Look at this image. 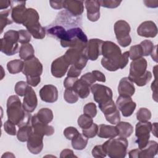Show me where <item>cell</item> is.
Returning a JSON list of instances; mask_svg holds the SVG:
<instances>
[{"instance_id": "cell-50", "label": "cell", "mask_w": 158, "mask_h": 158, "mask_svg": "<svg viewBox=\"0 0 158 158\" xmlns=\"http://www.w3.org/2000/svg\"><path fill=\"white\" fill-rule=\"evenodd\" d=\"M91 153L92 156L96 158H104L107 156L102 145L95 146L92 149Z\"/></svg>"}, {"instance_id": "cell-37", "label": "cell", "mask_w": 158, "mask_h": 158, "mask_svg": "<svg viewBox=\"0 0 158 158\" xmlns=\"http://www.w3.org/2000/svg\"><path fill=\"white\" fill-rule=\"evenodd\" d=\"M152 78V73L151 72L146 70L144 75L142 76L132 79L131 81L133 83H135L138 86H143L146 85Z\"/></svg>"}, {"instance_id": "cell-61", "label": "cell", "mask_w": 158, "mask_h": 158, "mask_svg": "<svg viewBox=\"0 0 158 158\" xmlns=\"http://www.w3.org/2000/svg\"><path fill=\"white\" fill-rule=\"evenodd\" d=\"M4 157H15V156L12 152H4V154L1 156L2 158H3Z\"/></svg>"}, {"instance_id": "cell-60", "label": "cell", "mask_w": 158, "mask_h": 158, "mask_svg": "<svg viewBox=\"0 0 158 158\" xmlns=\"http://www.w3.org/2000/svg\"><path fill=\"white\" fill-rule=\"evenodd\" d=\"M157 123L155 122L153 123V124H152V127H151V132L152 133V134L157 137Z\"/></svg>"}, {"instance_id": "cell-52", "label": "cell", "mask_w": 158, "mask_h": 158, "mask_svg": "<svg viewBox=\"0 0 158 158\" xmlns=\"http://www.w3.org/2000/svg\"><path fill=\"white\" fill-rule=\"evenodd\" d=\"M81 72V70L77 69L73 65H71V67H70L67 72V77L78 78L80 75Z\"/></svg>"}, {"instance_id": "cell-25", "label": "cell", "mask_w": 158, "mask_h": 158, "mask_svg": "<svg viewBox=\"0 0 158 158\" xmlns=\"http://www.w3.org/2000/svg\"><path fill=\"white\" fill-rule=\"evenodd\" d=\"M118 92L120 96L131 97L135 92V88L133 83L128 77L122 78L118 83Z\"/></svg>"}, {"instance_id": "cell-38", "label": "cell", "mask_w": 158, "mask_h": 158, "mask_svg": "<svg viewBox=\"0 0 158 158\" xmlns=\"http://www.w3.org/2000/svg\"><path fill=\"white\" fill-rule=\"evenodd\" d=\"M77 123L81 129H86L91 126L93 123V118L83 114L80 115L77 120Z\"/></svg>"}, {"instance_id": "cell-45", "label": "cell", "mask_w": 158, "mask_h": 158, "mask_svg": "<svg viewBox=\"0 0 158 158\" xmlns=\"http://www.w3.org/2000/svg\"><path fill=\"white\" fill-rule=\"evenodd\" d=\"M28 85H29L24 81H19L17 82L14 87L15 93L18 96H24Z\"/></svg>"}, {"instance_id": "cell-22", "label": "cell", "mask_w": 158, "mask_h": 158, "mask_svg": "<svg viewBox=\"0 0 158 158\" xmlns=\"http://www.w3.org/2000/svg\"><path fill=\"white\" fill-rule=\"evenodd\" d=\"M40 96L42 101L48 103H53L58 99V90L53 85H46L40 90Z\"/></svg>"}, {"instance_id": "cell-9", "label": "cell", "mask_w": 158, "mask_h": 158, "mask_svg": "<svg viewBox=\"0 0 158 158\" xmlns=\"http://www.w3.org/2000/svg\"><path fill=\"white\" fill-rule=\"evenodd\" d=\"M43 69L42 64L37 57L34 56L31 59L24 61L22 73L26 76L27 79L40 78Z\"/></svg>"}, {"instance_id": "cell-2", "label": "cell", "mask_w": 158, "mask_h": 158, "mask_svg": "<svg viewBox=\"0 0 158 158\" xmlns=\"http://www.w3.org/2000/svg\"><path fill=\"white\" fill-rule=\"evenodd\" d=\"M6 112L8 120L17 125L19 128L31 125L32 116L30 113L24 110L22 103L17 96L12 95L8 98Z\"/></svg>"}, {"instance_id": "cell-42", "label": "cell", "mask_w": 158, "mask_h": 158, "mask_svg": "<svg viewBox=\"0 0 158 158\" xmlns=\"http://www.w3.org/2000/svg\"><path fill=\"white\" fill-rule=\"evenodd\" d=\"M129 52V58L132 60H136L143 56V51L140 44H136L131 46Z\"/></svg>"}, {"instance_id": "cell-27", "label": "cell", "mask_w": 158, "mask_h": 158, "mask_svg": "<svg viewBox=\"0 0 158 158\" xmlns=\"http://www.w3.org/2000/svg\"><path fill=\"white\" fill-rule=\"evenodd\" d=\"M118 130L116 127L106 124H101L98 126L97 135L102 138H113L118 136Z\"/></svg>"}, {"instance_id": "cell-23", "label": "cell", "mask_w": 158, "mask_h": 158, "mask_svg": "<svg viewBox=\"0 0 158 158\" xmlns=\"http://www.w3.org/2000/svg\"><path fill=\"white\" fill-rule=\"evenodd\" d=\"M87 12V18L91 22H96L100 18V3L96 0H87L85 1Z\"/></svg>"}, {"instance_id": "cell-39", "label": "cell", "mask_w": 158, "mask_h": 158, "mask_svg": "<svg viewBox=\"0 0 158 158\" xmlns=\"http://www.w3.org/2000/svg\"><path fill=\"white\" fill-rule=\"evenodd\" d=\"M78 95L72 89H65L64 93V100L69 104H74L78 100Z\"/></svg>"}, {"instance_id": "cell-19", "label": "cell", "mask_w": 158, "mask_h": 158, "mask_svg": "<svg viewBox=\"0 0 158 158\" xmlns=\"http://www.w3.org/2000/svg\"><path fill=\"white\" fill-rule=\"evenodd\" d=\"M38 104L36 94L33 89L28 85L23 96L22 106L24 110L29 113L33 112Z\"/></svg>"}, {"instance_id": "cell-56", "label": "cell", "mask_w": 158, "mask_h": 158, "mask_svg": "<svg viewBox=\"0 0 158 158\" xmlns=\"http://www.w3.org/2000/svg\"><path fill=\"white\" fill-rule=\"evenodd\" d=\"M94 75L96 81L100 82H105L106 81V77L105 75L99 70H93L91 72Z\"/></svg>"}, {"instance_id": "cell-40", "label": "cell", "mask_w": 158, "mask_h": 158, "mask_svg": "<svg viewBox=\"0 0 158 158\" xmlns=\"http://www.w3.org/2000/svg\"><path fill=\"white\" fill-rule=\"evenodd\" d=\"M139 44L142 49L143 56H148L149 55H151L155 48L153 43L148 40H143Z\"/></svg>"}, {"instance_id": "cell-48", "label": "cell", "mask_w": 158, "mask_h": 158, "mask_svg": "<svg viewBox=\"0 0 158 158\" xmlns=\"http://www.w3.org/2000/svg\"><path fill=\"white\" fill-rule=\"evenodd\" d=\"M100 3V6L109 9L116 8L120 6L122 2V1H117V0H101L99 1Z\"/></svg>"}, {"instance_id": "cell-57", "label": "cell", "mask_w": 158, "mask_h": 158, "mask_svg": "<svg viewBox=\"0 0 158 158\" xmlns=\"http://www.w3.org/2000/svg\"><path fill=\"white\" fill-rule=\"evenodd\" d=\"M151 89L152 91V98L157 102V80L155 73V80L151 83Z\"/></svg>"}, {"instance_id": "cell-46", "label": "cell", "mask_w": 158, "mask_h": 158, "mask_svg": "<svg viewBox=\"0 0 158 158\" xmlns=\"http://www.w3.org/2000/svg\"><path fill=\"white\" fill-rule=\"evenodd\" d=\"M19 31V43L23 44H27L31 40V35L27 30H20Z\"/></svg>"}, {"instance_id": "cell-33", "label": "cell", "mask_w": 158, "mask_h": 158, "mask_svg": "<svg viewBox=\"0 0 158 158\" xmlns=\"http://www.w3.org/2000/svg\"><path fill=\"white\" fill-rule=\"evenodd\" d=\"M33 132V128L31 125H27L19 127L17 132V138L19 141L21 142L27 141L29 136Z\"/></svg>"}, {"instance_id": "cell-49", "label": "cell", "mask_w": 158, "mask_h": 158, "mask_svg": "<svg viewBox=\"0 0 158 158\" xmlns=\"http://www.w3.org/2000/svg\"><path fill=\"white\" fill-rule=\"evenodd\" d=\"M4 130L9 135L14 136V135H17L15 125L9 120H7V121H6L4 122Z\"/></svg>"}, {"instance_id": "cell-10", "label": "cell", "mask_w": 158, "mask_h": 158, "mask_svg": "<svg viewBox=\"0 0 158 158\" xmlns=\"http://www.w3.org/2000/svg\"><path fill=\"white\" fill-rule=\"evenodd\" d=\"M99 108L102 112L106 120L112 125H117L120 122L119 110L112 99L99 105Z\"/></svg>"}, {"instance_id": "cell-34", "label": "cell", "mask_w": 158, "mask_h": 158, "mask_svg": "<svg viewBox=\"0 0 158 158\" xmlns=\"http://www.w3.org/2000/svg\"><path fill=\"white\" fill-rule=\"evenodd\" d=\"M47 33L51 36L56 37L60 39V40H62L66 35L67 31L60 25H55L48 28L47 30Z\"/></svg>"}, {"instance_id": "cell-16", "label": "cell", "mask_w": 158, "mask_h": 158, "mask_svg": "<svg viewBox=\"0 0 158 158\" xmlns=\"http://www.w3.org/2000/svg\"><path fill=\"white\" fill-rule=\"evenodd\" d=\"M147 66V60L144 57L132 60L130 67L129 79L131 80L132 79L138 78L144 75L146 71Z\"/></svg>"}, {"instance_id": "cell-28", "label": "cell", "mask_w": 158, "mask_h": 158, "mask_svg": "<svg viewBox=\"0 0 158 158\" xmlns=\"http://www.w3.org/2000/svg\"><path fill=\"white\" fill-rule=\"evenodd\" d=\"M91 86L82 79H78L74 83L72 89H73L78 96L82 99L87 98L90 93Z\"/></svg>"}, {"instance_id": "cell-30", "label": "cell", "mask_w": 158, "mask_h": 158, "mask_svg": "<svg viewBox=\"0 0 158 158\" xmlns=\"http://www.w3.org/2000/svg\"><path fill=\"white\" fill-rule=\"evenodd\" d=\"M19 52L20 58L25 61L34 57L35 50L30 43L23 44L20 46Z\"/></svg>"}, {"instance_id": "cell-58", "label": "cell", "mask_w": 158, "mask_h": 158, "mask_svg": "<svg viewBox=\"0 0 158 158\" xmlns=\"http://www.w3.org/2000/svg\"><path fill=\"white\" fill-rule=\"evenodd\" d=\"M144 3L146 7L150 8H155L158 6L157 1H144Z\"/></svg>"}, {"instance_id": "cell-54", "label": "cell", "mask_w": 158, "mask_h": 158, "mask_svg": "<svg viewBox=\"0 0 158 158\" xmlns=\"http://www.w3.org/2000/svg\"><path fill=\"white\" fill-rule=\"evenodd\" d=\"M60 158H65V157H77L73 153V151L70 149H63L60 154Z\"/></svg>"}, {"instance_id": "cell-26", "label": "cell", "mask_w": 158, "mask_h": 158, "mask_svg": "<svg viewBox=\"0 0 158 158\" xmlns=\"http://www.w3.org/2000/svg\"><path fill=\"white\" fill-rule=\"evenodd\" d=\"M83 1L65 0L64 1V8L67 10L72 15L77 16L83 14L84 10Z\"/></svg>"}, {"instance_id": "cell-36", "label": "cell", "mask_w": 158, "mask_h": 158, "mask_svg": "<svg viewBox=\"0 0 158 158\" xmlns=\"http://www.w3.org/2000/svg\"><path fill=\"white\" fill-rule=\"evenodd\" d=\"M11 13V9H7L2 10L0 12V26H1V33H2L4 28L7 25L12 23L13 20L9 18V16Z\"/></svg>"}, {"instance_id": "cell-31", "label": "cell", "mask_w": 158, "mask_h": 158, "mask_svg": "<svg viewBox=\"0 0 158 158\" xmlns=\"http://www.w3.org/2000/svg\"><path fill=\"white\" fill-rule=\"evenodd\" d=\"M24 66V62L20 59L10 60L7 64V69L10 74H16L22 72Z\"/></svg>"}, {"instance_id": "cell-17", "label": "cell", "mask_w": 158, "mask_h": 158, "mask_svg": "<svg viewBox=\"0 0 158 158\" xmlns=\"http://www.w3.org/2000/svg\"><path fill=\"white\" fill-rule=\"evenodd\" d=\"M69 65L64 56L57 58L51 64V72L52 75L56 78L63 77L67 72Z\"/></svg>"}, {"instance_id": "cell-24", "label": "cell", "mask_w": 158, "mask_h": 158, "mask_svg": "<svg viewBox=\"0 0 158 158\" xmlns=\"http://www.w3.org/2000/svg\"><path fill=\"white\" fill-rule=\"evenodd\" d=\"M40 16L38 12L33 8H27L22 25L29 30L40 24Z\"/></svg>"}, {"instance_id": "cell-47", "label": "cell", "mask_w": 158, "mask_h": 158, "mask_svg": "<svg viewBox=\"0 0 158 158\" xmlns=\"http://www.w3.org/2000/svg\"><path fill=\"white\" fill-rule=\"evenodd\" d=\"M79 133L78 130L73 127H68L64 130V136L69 140H72Z\"/></svg>"}, {"instance_id": "cell-3", "label": "cell", "mask_w": 158, "mask_h": 158, "mask_svg": "<svg viewBox=\"0 0 158 158\" xmlns=\"http://www.w3.org/2000/svg\"><path fill=\"white\" fill-rule=\"evenodd\" d=\"M88 41V38L83 31L79 27H75L67 31L64 39L60 40V45L63 48H74L83 51Z\"/></svg>"}, {"instance_id": "cell-6", "label": "cell", "mask_w": 158, "mask_h": 158, "mask_svg": "<svg viewBox=\"0 0 158 158\" xmlns=\"http://www.w3.org/2000/svg\"><path fill=\"white\" fill-rule=\"evenodd\" d=\"M114 30L117 42L122 47L125 48L130 44L131 42L130 36L131 28L127 22L123 20L117 21L114 24Z\"/></svg>"}, {"instance_id": "cell-14", "label": "cell", "mask_w": 158, "mask_h": 158, "mask_svg": "<svg viewBox=\"0 0 158 158\" xmlns=\"http://www.w3.org/2000/svg\"><path fill=\"white\" fill-rule=\"evenodd\" d=\"M117 109L122 112L123 117H127L131 116L135 111L136 104L131 97L119 96L116 101Z\"/></svg>"}, {"instance_id": "cell-7", "label": "cell", "mask_w": 158, "mask_h": 158, "mask_svg": "<svg viewBox=\"0 0 158 158\" xmlns=\"http://www.w3.org/2000/svg\"><path fill=\"white\" fill-rule=\"evenodd\" d=\"M152 123L150 122H139L135 127L136 142L138 146V149L145 148L150 138Z\"/></svg>"}, {"instance_id": "cell-35", "label": "cell", "mask_w": 158, "mask_h": 158, "mask_svg": "<svg viewBox=\"0 0 158 158\" xmlns=\"http://www.w3.org/2000/svg\"><path fill=\"white\" fill-rule=\"evenodd\" d=\"M88 144V138L83 134L79 133L72 140V146L76 150L84 149Z\"/></svg>"}, {"instance_id": "cell-18", "label": "cell", "mask_w": 158, "mask_h": 158, "mask_svg": "<svg viewBox=\"0 0 158 158\" xmlns=\"http://www.w3.org/2000/svg\"><path fill=\"white\" fill-rule=\"evenodd\" d=\"M31 125L33 128V132L41 135L42 136H51L54 133V128L52 126L41 122L36 114L32 116L31 120Z\"/></svg>"}, {"instance_id": "cell-13", "label": "cell", "mask_w": 158, "mask_h": 158, "mask_svg": "<svg viewBox=\"0 0 158 158\" xmlns=\"http://www.w3.org/2000/svg\"><path fill=\"white\" fill-rule=\"evenodd\" d=\"M104 41L100 39L93 38L89 40L83 51L88 60H96L101 55L102 46Z\"/></svg>"}, {"instance_id": "cell-53", "label": "cell", "mask_w": 158, "mask_h": 158, "mask_svg": "<svg viewBox=\"0 0 158 158\" xmlns=\"http://www.w3.org/2000/svg\"><path fill=\"white\" fill-rule=\"evenodd\" d=\"M78 79V78L67 77L64 81V86L65 89H72L75 82Z\"/></svg>"}, {"instance_id": "cell-15", "label": "cell", "mask_w": 158, "mask_h": 158, "mask_svg": "<svg viewBox=\"0 0 158 158\" xmlns=\"http://www.w3.org/2000/svg\"><path fill=\"white\" fill-rule=\"evenodd\" d=\"M25 1H10L11 18L16 23L22 24L27 11Z\"/></svg>"}, {"instance_id": "cell-4", "label": "cell", "mask_w": 158, "mask_h": 158, "mask_svg": "<svg viewBox=\"0 0 158 158\" xmlns=\"http://www.w3.org/2000/svg\"><path fill=\"white\" fill-rule=\"evenodd\" d=\"M102 146L107 156L109 157L124 158L127 155L128 142L125 138H113L109 139Z\"/></svg>"}, {"instance_id": "cell-59", "label": "cell", "mask_w": 158, "mask_h": 158, "mask_svg": "<svg viewBox=\"0 0 158 158\" xmlns=\"http://www.w3.org/2000/svg\"><path fill=\"white\" fill-rule=\"evenodd\" d=\"M10 6V1H4L1 0L0 1V9H6L8 7Z\"/></svg>"}, {"instance_id": "cell-12", "label": "cell", "mask_w": 158, "mask_h": 158, "mask_svg": "<svg viewBox=\"0 0 158 158\" xmlns=\"http://www.w3.org/2000/svg\"><path fill=\"white\" fill-rule=\"evenodd\" d=\"M157 153V143L149 141L147 146L143 149H135L128 152L130 158H152Z\"/></svg>"}, {"instance_id": "cell-41", "label": "cell", "mask_w": 158, "mask_h": 158, "mask_svg": "<svg viewBox=\"0 0 158 158\" xmlns=\"http://www.w3.org/2000/svg\"><path fill=\"white\" fill-rule=\"evenodd\" d=\"M151 118V112L146 107H141L136 112V118L139 122H147Z\"/></svg>"}, {"instance_id": "cell-32", "label": "cell", "mask_w": 158, "mask_h": 158, "mask_svg": "<svg viewBox=\"0 0 158 158\" xmlns=\"http://www.w3.org/2000/svg\"><path fill=\"white\" fill-rule=\"evenodd\" d=\"M36 115L41 122L47 124L51 122L54 117L52 111L48 108H41L38 110Z\"/></svg>"}, {"instance_id": "cell-51", "label": "cell", "mask_w": 158, "mask_h": 158, "mask_svg": "<svg viewBox=\"0 0 158 158\" xmlns=\"http://www.w3.org/2000/svg\"><path fill=\"white\" fill-rule=\"evenodd\" d=\"M86 83H88L90 86H91L96 81V78L92 72H88L82 75L80 78Z\"/></svg>"}, {"instance_id": "cell-44", "label": "cell", "mask_w": 158, "mask_h": 158, "mask_svg": "<svg viewBox=\"0 0 158 158\" xmlns=\"http://www.w3.org/2000/svg\"><path fill=\"white\" fill-rule=\"evenodd\" d=\"M83 114L94 118L97 114L96 105L94 102L87 103L83 107Z\"/></svg>"}, {"instance_id": "cell-1", "label": "cell", "mask_w": 158, "mask_h": 158, "mask_svg": "<svg viewBox=\"0 0 158 158\" xmlns=\"http://www.w3.org/2000/svg\"><path fill=\"white\" fill-rule=\"evenodd\" d=\"M101 63L107 70L114 72L125 68L129 60V52L122 53L121 49L115 43L110 41H104L102 46Z\"/></svg>"}, {"instance_id": "cell-11", "label": "cell", "mask_w": 158, "mask_h": 158, "mask_svg": "<svg viewBox=\"0 0 158 158\" xmlns=\"http://www.w3.org/2000/svg\"><path fill=\"white\" fill-rule=\"evenodd\" d=\"M90 89L93 94L94 101L99 105L112 99V91L108 86L101 84H93Z\"/></svg>"}, {"instance_id": "cell-43", "label": "cell", "mask_w": 158, "mask_h": 158, "mask_svg": "<svg viewBox=\"0 0 158 158\" xmlns=\"http://www.w3.org/2000/svg\"><path fill=\"white\" fill-rule=\"evenodd\" d=\"M98 131V125L93 123L91 127L86 129H82V134L87 138H92L96 136Z\"/></svg>"}, {"instance_id": "cell-21", "label": "cell", "mask_w": 158, "mask_h": 158, "mask_svg": "<svg viewBox=\"0 0 158 158\" xmlns=\"http://www.w3.org/2000/svg\"><path fill=\"white\" fill-rule=\"evenodd\" d=\"M137 33L142 37L154 38L157 35V25L153 21H144L137 28Z\"/></svg>"}, {"instance_id": "cell-55", "label": "cell", "mask_w": 158, "mask_h": 158, "mask_svg": "<svg viewBox=\"0 0 158 158\" xmlns=\"http://www.w3.org/2000/svg\"><path fill=\"white\" fill-rule=\"evenodd\" d=\"M49 4L51 7L54 9H61L64 8V1H50Z\"/></svg>"}, {"instance_id": "cell-29", "label": "cell", "mask_w": 158, "mask_h": 158, "mask_svg": "<svg viewBox=\"0 0 158 158\" xmlns=\"http://www.w3.org/2000/svg\"><path fill=\"white\" fill-rule=\"evenodd\" d=\"M116 128L118 130V136L122 138L130 137L133 132V126L128 122H120L116 125Z\"/></svg>"}, {"instance_id": "cell-5", "label": "cell", "mask_w": 158, "mask_h": 158, "mask_svg": "<svg viewBox=\"0 0 158 158\" xmlns=\"http://www.w3.org/2000/svg\"><path fill=\"white\" fill-rule=\"evenodd\" d=\"M19 31L10 30L1 39V51L7 56H13L19 52Z\"/></svg>"}, {"instance_id": "cell-20", "label": "cell", "mask_w": 158, "mask_h": 158, "mask_svg": "<svg viewBox=\"0 0 158 158\" xmlns=\"http://www.w3.org/2000/svg\"><path fill=\"white\" fill-rule=\"evenodd\" d=\"M43 136L35 132L31 133L27 140L28 150L33 154H38L43 148Z\"/></svg>"}, {"instance_id": "cell-8", "label": "cell", "mask_w": 158, "mask_h": 158, "mask_svg": "<svg viewBox=\"0 0 158 158\" xmlns=\"http://www.w3.org/2000/svg\"><path fill=\"white\" fill-rule=\"evenodd\" d=\"M63 56L70 65H73L80 70H82L86 65L88 59L80 50L70 48Z\"/></svg>"}]
</instances>
